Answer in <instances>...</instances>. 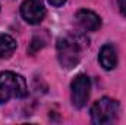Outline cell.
<instances>
[{
  "label": "cell",
  "mask_w": 126,
  "mask_h": 125,
  "mask_svg": "<svg viewBox=\"0 0 126 125\" xmlns=\"http://www.w3.org/2000/svg\"><path fill=\"white\" fill-rule=\"evenodd\" d=\"M91 90V81L85 74H79L75 77V80L70 84V102L72 106L76 109H82L87 104V100L90 97Z\"/></svg>",
  "instance_id": "cell-4"
},
{
  "label": "cell",
  "mask_w": 126,
  "mask_h": 125,
  "mask_svg": "<svg viewBox=\"0 0 126 125\" xmlns=\"http://www.w3.org/2000/svg\"><path fill=\"white\" fill-rule=\"evenodd\" d=\"M98 61L100 65L106 69V71H111L117 66V53L116 49L111 44H104L98 53Z\"/></svg>",
  "instance_id": "cell-7"
},
{
  "label": "cell",
  "mask_w": 126,
  "mask_h": 125,
  "mask_svg": "<svg viewBox=\"0 0 126 125\" xmlns=\"http://www.w3.org/2000/svg\"><path fill=\"white\" fill-rule=\"evenodd\" d=\"M47 40H48V37H47V34H46V32L35 34V35L32 37V41H31V44H30V50H28V52H30L31 55L37 53L40 49H43V47L46 46Z\"/></svg>",
  "instance_id": "cell-9"
},
{
  "label": "cell",
  "mask_w": 126,
  "mask_h": 125,
  "mask_svg": "<svg viewBox=\"0 0 126 125\" xmlns=\"http://www.w3.org/2000/svg\"><path fill=\"white\" fill-rule=\"evenodd\" d=\"M16 50V41L9 34H0V59H9Z\"/></svg>",
  "instance_id": "cell-8"
},
{
  "label": "cell",
  "mask_w": 126,
  "mask_h": 125,
  "mask_svg": "<svg viewBox=\"0 0 126 125\" xmlns=\"http://www.w3.org/2000/svg\"><path fill=\"white\" fill-rule=\"evenodd\" d=\"M75 19L84 31H97L101 27V18L95 12L88 10V9L78 10L75 15Z\"/></svg>",
  "instance_id": "cell-6"
},
{
  "label": "cell",
  "mask_w": 126,
  "mask_h": 125,
  "mask_svg": "<svg viewBox=\"0 0 126 125\" xmlns=\"http://www.w3.org/2000/svg\"><path fill=\"white\" fill-rule=\"evenodd\" d=\"M27 94L28 87L22 75L12 71L0 74V104L7 103L10 99H24Z\"/></svg>",
  "instance_id": "cell-2"
},
{
  "label": "cell",
  "mask_w": 126,
  "mask_h": 125,
  "mask_svg": "<svg viewBox=\"0 0 126 125\" xmlns=\"http://www.w3.org/2000/svg\"><path fill=\"white\" fill-rule=\"evenodd\" d=\"M21 15L25 22L35 25L40 24L46 16V7L43 0H24L21 4Z\"/></svg>",
  "instance_id": "cell-5"
},
{
  "label": "cell",
  "mask_w": 126,
  "mask_h": 125,
  "mask_svg": "<svg viewBox=\"0 0 126 125\" xmlns=\"http://www.w3.org/2000/svg\"><path fill=\"white\" fill-rule=\"evenodd\" d=\"M88 38L82 32L76 34H67L64 37H60L57 40L56 49H57V59L59 63L64 69H72L75 68L81 58L82 52L88 47Z\"/></svg>",
  "instance_id": "cell-1"
},
{
  "label": "cell",
  "mask_w": 126,
  "mask_h": 125,
  "mask_svg": "<svg viewBox=\"0 0 126 125\" xmlns=\"http://www.w3.org/2000/svg\"><path fill=\"white\" fill-rule=\"evenodd\" d=\"M117 4H119V10L120 13L126 16V0H117Z\"/></svg>",
  "instance_id": "cell-10"
},
{
  "label": "cell",
  "mask_w": 126,
  "mask_h": 125,
  "mask_svg": "<svg viewBox=\"0 0 126 125\" xmlns=\"http://www.w3.org/2000/svg\"><path fill=\"white\" fill-rule=\"evenodd\" d=\"M64 1H66V0H48V3H50L51 6H54V7H60V6H63Z\"/></svg>",
  "instance_id": "cell-11"
},
{
  "label": "cell",
  "mask_w": 126,
  "mask_h": 125,
  "mask_svg": "<svg viewBox=\"0 0 126 125\" xmlns=\"http://www.w3.org/2000/svg\"><path fill=\"white\" fill-rule=\"evenodd\" d=\"M120 113V103L111 97H101L91 107V121L97 125L113 124Z\"/></svg>",
  "instance_id": "cell-3"
}]
</instances>
